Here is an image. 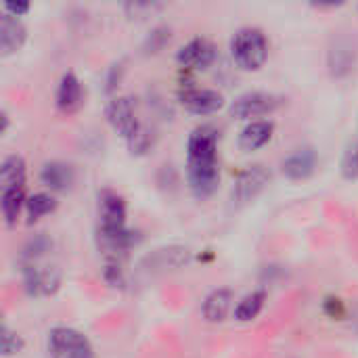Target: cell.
I'll return each instance as SVG.
<instances>
[{"instance_id": "83f0119b", "label": "cell", "mask_w": 358, "mask_h": 358, "mask_svg": "<svg viewBox=\"0 0 358 358\" xmlns=\"http://www.w3.org/2000/svg\"><path fill=\"white\" fill-rule=\"evenodd\" d=\"M124 10L128 13L130 19H145V17H151L155 10H162V4H157V2H128V4H124Z\"/></svg>"}, {"instance_id": "e0dca14e", "label": "cell", "mask_w": 358, "mask_h": 358, "mask_svg": "<svg viewBox=\"0 0 358 358\" xmlns=\"http://www.w3.org/2000/svg\"><path fill=\"white\" fill-rule=\"evenodd\" d=\"M273 132H275V122L271 120L250 122L239 134V147L243 151H256L273 138Z\"/></svg>"}, {"instance_id": "ba28073f", "label": "cell", "mask_w": 358, "mask_h": 358, "mask_svg": "<svg viewBox=\"0 0 358 358\" xmlns=\"http://www.w3.org/2000/svg\"><path fill=\"white\" fill-rule=\"evenodd\" d=\"M178 103L195 115H210L224 107L222 92L214 88H199V86H185L178 90Z\"/></svg>"}, {"instance_id": "f1b7e54d", "label": "cell", "mask_w": 358, "mask_h": 358, "mask_svg": "<svg viewBox=\"0 0 358 358\" xmlns=\"http://www.w3.org/2000/svg\"><path fill=\"white\" fill-rule=\"evenodd\" d=\"M342 174L346 178H358V143H352L342 157Z\"/></svg>"}, {"instance_id": "4dcf8cb0", "label": "cell", "mask_w": 358, "mask_h": 358, "mask_svg": "<svg viewBox=\"0 0 358 358\" xmlns=\"http://www.w3.org/2000/svg\"><path fill=\"white\" fill-rule=\"evenodd\" d=\"M2 13H8V15L21 19V15L29 13V2H4L2 4Z\"/></svg>"}, {"instance_id": "3957f363", "label": "cell", "mask_w": 358, "mask_h": 358, "mask_svg": "<svg viewBox=\"0 0 358 358\" xmlns=\"http://www.w3.org/2000/svg\"><path fill=\"white\" fill-rule=\"evenodd\" d=\"M21 266V281L23 289L31 298H46L52 296L61 285V271L55 264L44 260L40 262H25Z\"/></svg>"}, {"instance_id": "9c48e42d", "label": "cell", "mask_w": 358, "mask_h": 358, "mask_svg": "<svg viewBox=\"0 0 358 358\" xmlns=\"http://www.w3.org/2000/svg\"><path fill=\"white\" fill-rule=\"evenodd\" d=\"M216 59V44L203 36H197L193 40H189L187 44L180 46V50L176 52V61L180 67L185 69H208Z\"/></svg>"}, {"instance_id": "52a82bcc", "label": "cell", "mask_w": 358, "mask_h": 358, "mask_svg": "<svg viewBox=\"0 0 358 358\" xmlns=\"http://www.w3.org/2000/svg\"><path fill=\"white\" fill-rule=\"evenodd\" d=\"M105 117L111 128L126 141H130L143 126L136 117L134 101L130 96H111L105 105Z\"/></svg>"}, {"instance_id": "9a60e30c", "label": "cell", "mask_w": 358, "mask_h": 358, "mask_svg": "<svg viewBox=\"0 0 358 358\" xmlns=\"http://www.w3.org/2000/svg\"><path fill=\"white\" fill-rule=\"evenodd\" d=\"M315 168H317V153L313 147L296 149L281 164V170L289 180H306L308 176H313Z\"/></svg>"}, {"instance_id": "4316f807", "label": "cell", "mask_w": 358, "mask_h": 358, "mask_svg": "<svg viewBox=\"0 0 358 358\" xmlns=\"http://www.w3.org/2000/svg\"><path fill=\"white\" fill-rule=\"evenodd\" d=\"M23 346H25L23 338L17 331H13L8 325H2V357H15L23 350Z\"/></svg>"}, {"instance_id": "484cf974", "label": "cell", "mask_w": 358, "mask_h": 358, "mask_svg": "<svg viewBox=\"0 0 358 358\" xmlns=\"http://www.w3.org/2000/svg\"><path fill=\"white\" fill-rule=\"evenodd\" d=\"M103 281H105L109 287H113V289H124V287H126V277H124L122 262L105 260V266H103Z\"/></svg>"}, {"instance_id": "d6a6232c", "label": "cell", "mask_w": 358, "mask_h": 358, "mask_svg": "<svg viewBox=\"0 0 358 358\" xmlns=\"http://www.w3.org/2000/svg\"><path fill=\"white\" fill-rule=\"evenodd\" d=\"M0 120H2V134H6V130H8V113H6V109H2V113H0Z\"/></svg>"}, {"instance_id": "8fae6325", "label": "cell", "mask_w": 358, "mask_h": 358, "mask_svg": "<svg viewBox=\"0 0 358 358\" xmlns=\"http://www.w3.org/2000/svg\"><path fill=\"white\" fill-rule=\"evenodd\" d=\"M27 40V27L19 17L2 13L0 17V57L6 59L15 55Z\"/></svg>"}, {"instance_id": "5b68a950", "label": "cell", "mask_w": 358, "mask_h": 358, "mask_svg": "<svg viewBox=\"0 0 358 358\" xmlns=\"http://www.w3.org/2000/svg\"><path fill=\"white\" fill-rule=\"evenodd\" d=\"M281 96L266 92V90H248L235 96L231 103V115L237 120H252L273 113L281 105Z\"/></svg>"}, {"instance_id": "d4e9b609", "label": "cell", "mask_w": 358, "mask_h": 358, "mask_svg": "<svg viewBox=\"0 0 358 358\" xmlns=\"http://www.w3.org/2000/svg\"><path fill=\"white\" fill-rule=\"evenodd\" d=\"M126 143H128V151L132 155H145L155 145V132H153V128H149L147 124H143L138 128V132L130 141H126Z\"/></svg>"}, {"instance_id": "7c38bea8", "label": "cell", "mask_w": 358, "mask_h": 358, "mask_svg": "<svg viewBox=\"0 0 358 358\" xmlns=\"http://www.w3.org/2000/svg\"><path fill=\"white\" fill-rule=\"evenodd\" d=\"M218 157V130L210 124L197 126L187 141V159Z\"/></svg>"}, {"instance_id": "30bf717a", "label": "cell", "mask_w": 358, "mask_h": 358, "mask_svg": "<svg viewBox=\"0 0 358 358\" xmlns=\"http://www.w3.org/2000/svg\"><path fill=\"white\" fill-rule=\"evenodd\" d=\"M96 212H99V227L115 229V227H126V199L113 191V189H103L96 195Z\"/></svg>"}, {"instance_id": "4fadbf2b", "label": "cell", "mask_w": 358, "mask_h": 358, "mask_svg": "<svg viewBox=\"0 0 358 358\" xmlns=\"http://www.w3.org/2000/svg\"><path fill=\"white\" fill-rule=\"evenodd\" d=\"M55 103H57L59 111H63V113H76L82 107L84 90H82V82L78 80V76L73 71H65L61 76L57 94H55Z\"/></svg>"}, {"instance_id": "f546056e", "label": "cell", "mask_w": 358, "mask_h": 358, "mask_svg": "<svg viewBox=\"0 0 358 358\" xmlns=\"http://www.w3.org/2000/svg\"><path fill=\"white\" fill-rule=\"evenodd\" d=\"M122 71H124L122 61H120V63H113V65L107 69V76H105V92H113V90L117 88V82H120V78H122Z\"/></svg>"}, {"instance_id": "1f68e13d", "label": "cell", "mask_w": 358, "mask_h": 358, "mask_svg": "<svg viewBox=\"0 0 358 358\" xmlns=\"http://www.w3.org/2000/svg\"><path fill=\"white\" fill-rule=\"evenodd\" d=\"M325 308H327V313H329L331 317H342V315H344V306H342L340 300H327V302H325Z\"/></svg>"}, {"instance_id": "277c9868", "label": "cell", "mask_w": 358, "mask_h": 358, "mask_svg": "<svg viewBox=\"0 0 358 358\" xmlns=\"http://www.w3.org/2000/svg\"><path fill=\"white\" fill-rule=\"evenodd\" d=\"M187 182L197 199H208L220 185L218 157L210 159H187Z\"/></svg>"}, {"instance_id": "7a4b0ae2", "label": "cell", "mask_w": 358, "mask_h": 358, "mask_svg": "<svg viewBox=\"0 0 358 358\" xmlns=\"http://www.w3.org/2000/svg\"><path fill=\"white\" fill-rule=\"evenodd\" d=\"M46 350L50 358H94L90 340L67 325H57L46 336Z\"/></svg>"}, {"instance_id": "ffe728a7", "label": "cell", "mask_w": 358, "mask_h": 358, "mask_svg": "<svg viewBox=\"0 0 358 358\" xmlns=\"http://www.w3.org/2000/svg\"><path fill=\"white\" fill-rule=\"evenodd\" d=\"M52 250V239L46 235V233H38L34 235L21 250L19 254V264H25V262H40L46 258V254Z\"/></svg>"}, {"instance_id": "8992f818", "label": "cell", "mask_w": 358, "mask_h": 358, "mask_svg": "<svg viewBox=\"0 0 358 358\" xmlns=\"http://www.w3.org/2000/svg\"><path fill=\"white\" fill-rule=\"evenodd\" d=\"M271 180V172L264 164H252L248 168H243L233 185L231 191V199L237 206H245L250 201H254L268 185Z\"/></svg>"}, {"instance_id": "2e32d148", "label": "cell", "mask_w": 358, "mask_h": 358, "mask_svg": "<svg viewBox=\"0 0 358 358\" xmlns=\"http://www.w3.org/2000/svg\"><path fill=\"white\" fill-rule=\"evenodd\" d=\"M233 306V292L229 287H218L210 292L201 304V315L208 323H222Z\"/></svg>"}, {"instance_id": "d6986e66", "label": "cell", "mask_w": 358, "mask_h": 358, "mask_svg": "<svg viewBox=\"0 0 358 358\" xmlns=\"http://www.w3.org/2000/svg\"><path fill=\"white\" fill-rule=\"evenodd\" d=\"M27 197H25V189H2L0 195V210H2V218L6 227L17 224L21 210L25 208Z\"/></svg>"}, {"instance_id": "603a6c76", "label": "cell", "mask_w": 358, "mask_h": 358, "mask_svg": "<svg viewBox=\"0 0 358 358\" xmlns=\"http://www.w3.org/2000/svg\"><path fill=\"white\" fill-rule=\"evenodd\" d=\"M55 210H57V199L50 193H42L40 191V193H34V195L27 197L25 212H27L29 222H36L38 218H42V216H46V214H50Z\"/></svg>"}, {"instance_id": "cb8c5ba5", "label": "cell", "mask_w": 358, "mask_h": 358, "mask_svg": "<svg viewBox=\"0 0 358 358\" xmlns=\"http://www.w3.org/2000/svg\"><path fill=\"white\" fill-rule=\"evenodd\" d=\"M170 38H172V29L168 25H155L143 40V52L155 55V52L164 50V46L170 42Z\"/></svg>"}, {"instance_id": "44dd1931", "label": "cell", "mask_w": 358, "mask_h": 358, "mask_svg": "<svg viewBox=\"0 0 358 358\" xmlns=\"http://www.w3.org/2000/svg\"><path fill=\"white\" fill-rule=\"evenodd\" d=\"M264 302H266V292L264 289H256L252 294H248L235 308V319L241 321V323H250L254 321L260 310L264 308Z\"/></svg>"}, {"instance_id": "5bb4252c", "label": "cell", "mask_w": 358, "mask_h": 358, "mask_svg": "<svg viewBox=\"0 0 358 358\" xmlns=\"http://www.w3.org/2000/svg\"><path fill=\"white\" fill-rule=\"evenodd\" d=\"M76 180L73 166L61 159H50L40 168V182L50 189L52 193H63L69 191Z\"/></svg>"}, {"instance_id": "ac0fdd59", "label": "cell", "mask_w": 358, "mask_h": 358, "mask_svg": "<svg viewBox=\"0 0 358 358\" xmlns=\"http://www.w3.org/2000/svg\"><path fill=\"white\" fill-rule=\"evenodd\" d=\"M27 166L25 159L17 153L6 155L0 164V185L2 189H25Z\"/></svg>"}, {"instance_id": "7402d4cb", "label": "cell", "mask_w": 358, "mask_h": 358, "mask_svg": "<svg viewBox=\"0 0 358 358\" xmlns=\"http://www.w3.org/2000/svg\"><path fill=\"white\" fill-rule=\"evenodd\" d=\"M355 65V52L348 42H336V46L329 50V69L334 76H344Z\"/></svg>"}, {"instance_id": "6da1fadb", "label": "cell", "mask_w": 358, "mask_h": 358, "mask_svg": "<svg viewBox=\"0 0 358 358\" xmlns=\"http://www.w3.org/2000/svg\"><path fill=\"white\" fill-rule=\"evenodd\" d=\"M231 55H233V61L241 69H245V71L260 69L268 59L266 34L256 25L239 27L231 38Z\"/></svg>"}]
</instances>
